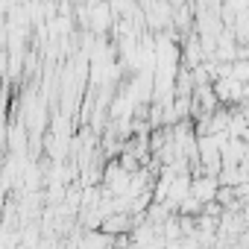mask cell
Segmentation results:
<instances>
[{
  "label": "cell",
  "instance_id": "cell-1",
  "mask_svg": "<svg viewBox=\"0 0 249 249\" xmlns=\"http://www.w3.org/2000/svg\"><path fill=\"white\" fill-rule=\"evenodd\" d=\"M217 188H220V179L211 176V173H205L199 179H191V196H196L202 205L217 199Z\"/></svg>",
  "mask_w": 249,
  "mask_h": 249
}]
</instances>
